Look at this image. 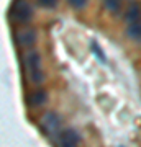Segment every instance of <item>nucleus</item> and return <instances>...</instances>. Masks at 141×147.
<instances>
[{
	"mask_svg": "<svg viewBox=\"0 0 141 147\" xmlns=\"http://www.w3.org/2000/svg\"><path fill=\"white\" fill-rule=\"evenodd\" d=\"M90 47H92V51L95 53V56H99L100 61H102V62H105V56H104V53H102V49H100L99 46H95V42H92V44H90Z\"/></svg>",
	"mask_w": 141,
	"mask_h": 147,
	"instance_id": "obj_12",
	"label": "nucleus"
},
{
	"mask_svg": "<svg viewBox=\"0 0 141 147\" xmlns=\"http://www.w3.org/2000/svg\"><path fill=\"white\" fill-rule=\"evenodd\" d=\"M59 0H38V3L44 8H54V7L58 5Z\"/></svg>",
	"mask_w": 141,
	"mask_h": 147,
	"instance_id": "obj_10",
	"label": "nucleus"
},
{
	"mask_svg": "<svg viewBox=\"0 0 141 147\" xmlns=\"http://www.w3.org/2000/svg\"><path fill=\"white\" fill-rule=\"evenodd\" d=\"M25 67H26V72L30 75V80L33 84H43L44 80V72L41 69V56L36 53V51H30L26 54L25 57Z\"/></svg>",
	"mask_w": 141,
	"mask_h": 147,
	"instance_id": "obj_1",
	"label": "nucleus"
},
{
	"mask_svg": "<svg viewBox=\"0 0 141 147\" xmlns=\"http://www.w3.org/2000/svg\"><path fill=\"white\" fill-rule=\"evenodd\" d=\"M59 127H61V121H59V116L56 113H46L44 118H43V131L51 141H56V137L59 134Z\"/></svg>",
	"mask_w": 141,
	"mask_h": 147,
	"instance_id": "obj_3",
	"label": "nucleus"
},
{
	"mask_svg": "<svg viewBox=\"0 0 141 147\" xmlns=\"http://www.w3.org/2000/svg\"><path fill=\"white\" fill-rule=\"evenodd\" d=\"M126 34L135 39V41H140L141 39V21H135V23H128V28H126Z\"/></svg>",
	"mask_w": 141,
	"mask_h": 147,
	"instance_id": "obj_8",
	"label": "nucleus"
},
{
	"mask_svg": "<svg viewBox=\"0 0 141 147\" xmlns=\"http://www.w3.org/2000/svg\"><path fill=\"white\" fill-rule=\"evenodd\" d=\"M125 20L128 23H135V21H141V8L140 5H136V3H131L128 7V10L125 13Z\"/></svg>",
	"mask_w": 141,
	"mask_h": 147,
	"instance_id": "obj_7",
	"label": "nucleus"
},
{
	"mask_svg": "<svg viewBox=\"0 0 141 147\" xmlns=\"http://www.w3.org/2000/svg\"><path fill=\"white\" fill-rule=\"evenodd\" d=\"M69 5L72 7V8H76V10H80V8H84V5L87 3V0H67Z\"/></svg>",
	"mask_w": 141,
	"mask_h": 147,
	"instance_id": "obj_11",
	"label": "nucleus"
},
{
	"mask_svg": "<svg viewBox=\"0 0 141 147\" xmlns=\"http://www.w3.org/2000/svg\"><path fill=\"white\" fill-rule=\"evenodd\" d=\"M48 95L44 90H36V92H33L28 98H26V101H28V105L31 106V108H38V106H41L44 101H46Z\"/></svg>",
	"mask_w": 141,
	"mask_h": 147,
	"instance_id": "obj_6",
	"label": "nucleus"
},
{
	"mask_svg": "<svg viewBox=\"0 0 141 147\" xmlns=\"http://www.w3.org/2000/svg\"><path fill=\"white\" fill-rule=\"evenodd\" d=\"M54 142H58L59 146L63 147H74L80 142V136L76 131H72V129H66V131H59Z\"/></svg>",
	"mask_w": 141,
	"mask_h": 147,
	"instance_id": "obj_4",
	"label": "nucleus"
},
{
	"mask_svg": "<svg viewBox=\"0 0 141 147\" xmlns=\"http://www.w3.org/2000/svg\"><path fill=\"white\" fill-rule=\"evenodd\" d=\"M16 41L18 44L23 47H31L35 42H36V31L31 30V28H26V30H21L16 34Z\"/></svg>",
	"mask_w": 141,
	"mask_h": 147,
	"instance_id": "obj_5",
	"label": "nucleus"
},
{
	"mask_svg": "<svg viewBox=\"0 0 141 147\" xmlns=\"http://www.w3.org/2000/svg\"><path fill=\"white\" fill-rule=\"evenodd\" d=\"M10 15L18 23H28L33 16V8L26 0H15L12 5Z\"/></svg>",
	"mask_w": 141,
	"mask_h": 147,
	"instance_id": "obj_2",
	"label": "nucleus"
},
{
	"mask_svg": "<svg viewBox=\"0 0 141 147\" xmlns=\"http://www.w3.org/2000/svg\"><path fill=\"white\" fill-rule=\"evenodd\" d=\"M107 10H110L112 13H118L121 8V0H104Z\"/></svg>",
	"mask_w": 141,
	"mask_h": 147,
	"instance_id": "obj_9",
	"label": "nucleus"
}]
</instances>
